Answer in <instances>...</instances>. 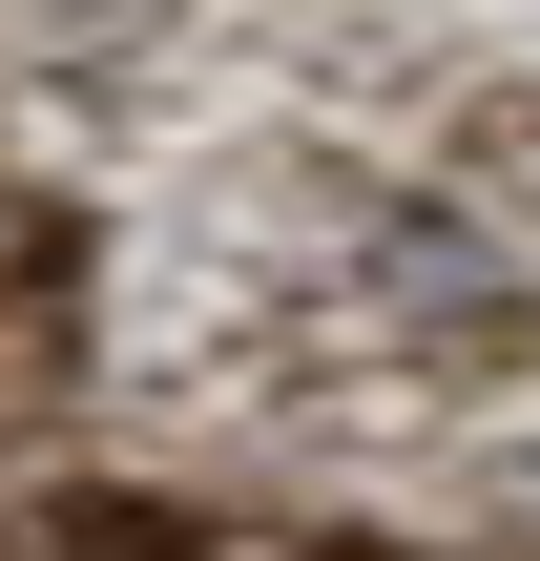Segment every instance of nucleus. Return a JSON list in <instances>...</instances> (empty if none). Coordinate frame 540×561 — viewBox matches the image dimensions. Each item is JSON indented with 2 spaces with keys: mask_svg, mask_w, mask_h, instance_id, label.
Here are the masks:
<instances>
[{
  "mask_svg": "<svg viewBox=\"0 0 540 561\" xmlns=\"http://www.w3.org/2000/svg\"><path fill=\"white\" fill-rule=\"evenodd\" d=\"M21 271H42V229H21V208H0V291H21Z\"/></svg>",
  "mask_w": 540,
  "mask_h": 561,
  "instance_id": "1",
  "label": "nucleus"
},
{
  "mask_svg": "<svg viewBox=\"0 0 540 561\" xmlns=\"http://www.w3.org/2000/svg\"><path fill=\"white\" fill-rule=\"evenodd\" d=\"M520 520H540V458H520Z\"/></svg>",
  "mask_w": 540,
  "mask_h": 561,
  "instance_id": "2",
  "label": "nucleus"
}]
</instances>
